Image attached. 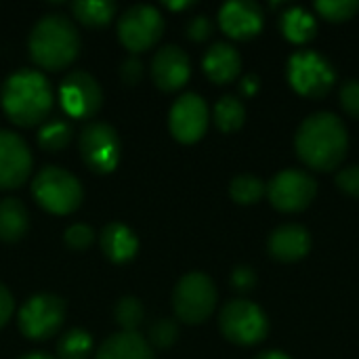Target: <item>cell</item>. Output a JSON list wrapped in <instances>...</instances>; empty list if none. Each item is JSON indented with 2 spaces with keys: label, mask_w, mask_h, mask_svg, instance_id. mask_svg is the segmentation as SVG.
<instances>
[{
  "label": "cell",
  "mask_w": 359,
  "mask_h": 359,
  "mask_svg": "<svg viewBox=\"0 0 359 359\" xmlns=\"http://www.w3.org/2000/svg\"><path fill=\"white\" fill-rule=\"evenodd\" d=\"M294 147L299 158L313 170L339 168L349 147L347 126L332 111H316L301 122Z\"/></svg>",
  "instance_id": "obj_1"
},
{
  "label": "cell",
  "mask_w": 359,
  "mask_h": 359,
  "mask_svg": "<svg viewBox=\"0 0 359 359\" xmlns=\"http://www.w3.org/2000/svg\"><path fill=\"white\" fill-rule=\"evenodd\" d=\"M0 103L13 124L32 128L48 118L53 109V88L42 72L19 69L4 80Z\"/></svg>",
  "instance_id": "obj_2"
},
{
  "label": "cell",
  "mask_w": 359,
  "mask_h": 359,
  "mask_svg": "<svg viewBox=\"0 0 359 359\" xmlns=\"http://www.w3.org/2000/svg\"><path fill=\"white\" fill-rule=\"evenodd\" d=\"M27 48L36 65L59 72L78 57L80 34L72 19L59 13H50L40 17L32 27Z\"/></svg>",
  "instance_id": "obj_3"
},
{
  "label": "cell",
  "mask_w": 359,
  "mask_h": 359,
  "mask_svg": "<svg viewBox=\"0 0 359 359\" xmlns=\"http://www.w3.org/2000/svg\"><path fill=\"white\" fill-rule=\"evenodd\" d=\"M32 196L40 208L50 215H72L82 204V185L80 181L59 168V166H44L32 183Z\"/></svg>",
  "instance_id": "obj_4"
},
{
  "label": "cell",
  "mask_w": 359,
  "mask_h": 359,
  "mask_svg": "<svg viewBox=\"0 0 359 359\" xmlns=\"http://www.w3.org/2000/svg\"><path fill=\"white\" fill-rule=\"evenodd\" d=\"M217 307V286L200 271H191L179 280L172 292V309L185 324L206 322Z\"/></svg>",
  "instance_id": "obj_5"
},
{
  "label": "cell",
  "mask_w": 359,
  "mask_h": 359,
  "mask_svg": "<svg viewBox=\"0 0 359 359\" xmlns=\"http://www.w3.org/2000/svg\"><path fill=\"white\" fill-rule=\"evenodd\" d=\"M219 328L221 334L236 345H257L265 341L269 332V320L259 305L246 299H236L221 309Z\"/></svg>",
  "instance_id": "obj_6"
},
{
  "label": "cell",
  "mask_w": 359,
  "mask_h": 359,
  "mask_svg": "<svg viewBox=\"0 0 359 359\" xmlns=\"http://www.w3.org/2000/svg\"><path fill=\"white\" fill-rule=\"evenodd\" d=\"M286 76L290 86L311 99L324 97L332 84L337 82V72L328 59L318 55L316 50H299L288 59Z\"/></svg>",
  "instance_id": "obj_7"
},
{
  "label": "cell",
  "mask_w": 359,
  "mask_h": 359,
  "mask_svg": "<svg viewBox=\"0 0 359 359\" xmlns=\"http://www.w3.org/2000/svg\"><path fill=\"white\" fill-rule=\"evenodd\" d=\"M65 301L57 294H36L27 299L17 316L19 330L29 341H46L59 332L65 320Z\"/></svg>",
  "instance_id": "obj_8"
},
{
  "label": "cell",
  "mask_w": 359,
  "mask_h": 359,
  "mask_svg": "<svg viewBox=\"0 0 359 359\" xmlns=\"http://www.w3.org/2000/svg\"><path fill=\"white\" fill-rule=\"evenodd\" d=\"M80 158L97 175L111 172L120 162V137L107 122H88L78 139Z\"/></svg>",
  "instance_id": "obj_9"
},
{
  "label": "cell",
  "mask_w": 359,
  "mask_h": 359,
  "mask_svg": "<svg viewBox=\"0 0 359 359\" xmlns=\"http://www.w3.org/2000/svg\"><path fill=\"white\" fill-rule=\"evenodd\" d=\"M164 34V17L151 4H135L118 19V38L133 53L151 48Z\"/></svg>",
  "instance_id": "obj_10"
},
{
  "label": "cell",
  "mask_w": 359,
  "mask_h": 359,
  "mask_svg": "<svg viewBox=\"0 0 359 359\" xmlns=\"http://www.w3.org/2000/svg\"><path fill=\"white\" fill-rule=\"evenodd\" d=\"M318 194L316 179L299 168H286L278 172L267 183V196L273 208L282 212H299L305 210Z\"/></svg>",
  "instance_id": "obj_11"
},
{
  "label": "cell",
  "mask_w": 359,
  "mask_h": 359,
  "mask_svg": "<svg viewBox=\"0 0 359 359\" xmlns=\"http://www.w3.org/2000/svg\"><path fill=\"white\" fill-rule=\"evenodd\" d=\"M59 101L69 118H93L103 105V90L99 82L82 69L69 72L59 86Z\"/></svg>",
  "instance_id": "obj_12"
},
{
  "label": "cell",
  "mask_w": 359,
  "mask_h": 359,
  "mask_svg": "<svg viewBox=\"0 0 359 359\" xmlns=\"http://www.w3.org/2000/svg\"><path fill=\"white\" fill-rule=\"evenodd\" d=\"M208 105L196 93L181 95L168 114V126L177 141L181 143H196L204 137L208 128Z\"/></svg>",
  "instance_id": "obj_13"
},
{
  "label": "cell",
  "mask_w": 359,
  "mask_h": 359,
  "mask_svg": "<svg viewBox=\"0 0 359 359\" xmlns=\"http://www.w3.org/2000/svg\"><path fill=\"white\" fill-rule=\"evenodd\" d=\"M32 175V151L13 130L0 128V189H17Z\"/></svg>",
  "instance_id": "obj_14"
},
{
  "label": "cell",
  "mask_w": 359,
  "mask_h": 359,
  "mask_svg": "<svg viewBox=\"0 0 359 359\" xmlns=\"http://www.w3.org/2000/svg\"><path fill=\"white\" fill-rule=\"evenodd\" d=\"M191 76V63L187 53L177 44H166L156 50L151 59V78L160 90L172 93L187 84Z\"/></svg>",
  "instance_id": "obj_15"
},
{
  "label": "cell",
  "mask_w": 359,
  "mask_h": 359,
  "mask_svg": "<svg viewBox=\"0 0 359 359\" xmlns=\"http://www.w3.org/2000/svg\"><path fill=\"white\" fill-rule=\"evenodd\" d=\"M219 25L229 38L248 40L263 29V11L252 0H231L221 6Z\"/></svg>",
  "instance_id": "obj_16"
},
{
  "label": "cell",
  "mask_w": 359,
  "mask_h": 359,
  "mask_svg": "<svg viewBox=\"0 0 359 359\" xmlns=\"http://www.w3.org/2000/svg\"><path fill=\"white\" fill-rule=\"evenodd\" d=\"M269 255L282 263H294L311 250V236L303 225H280L269 236Z\"/></svg>",
  "instance_id": "obj_17"
},
{
  "label": "cell",
  "mask_w": 359,
  "mask_h": 359,
  "mask_svg": "<svg viewBox=\"0 0 359 359\" xmlns=\"http://www.w3.org/2000/svg\"><path fill=\"white\" fill-rule=\"evenodd\" d=\"M202 67L215 84H227L240 76L242 57L236 50V46H231L227 42H215L206 50V55L202 59Z\"/></svg>",
  "instance_id": "obj_18"
},
{
  "label": "cell",
  "mask_w": 359,
  "mask_h": 359,
  "mask_svg": "<svg viewBox=\"0 0 359 359\" xmlns=\"http://www.w3.org/2000/svg\"><path fill=\"white\" fill-rule=\"evenodd\" d=\"M101 252L116 265L128 263L130 259L137 257L139 250V240L130 227L124 223H109L101 231Z\"/></svg>",
  "instance_id": "obj_19"
},
{
  "label": "cell",
  "mask_w": 359,
  "mask_h": 359,
  "mask_svg": "<svg viewBox=\"0 0 359 359\" xmlns=\"http://www.w3.org/2000/svg\"><path fill=\"white\" fill-rule=\"evenodd\" d=\"M95 359H156L151 345L139 332H118L107 337Z\"/></svg>",
  "instance_id": "obj_20"
},
{
  "label": "cell",
  "mask_w": 359,
  "mask_h": 359,
  "mask_svg": "<svg viewBox=\"0 0 359 359\" xmlns=\"http://www.w3.org/2000/svg\"><path fill=\"white\" fill-rule=\"evenodd\" d=\"M29 229V212L27 208L15 200L6 198L0 202V240L2 242H19Z\"/></svg>",
  "instance_id": "obj_21"
},
{
  "label": "cell",
  "mask_w": 359,
  "mask_h": 359,
  "mask_svg": "<svg viewBox=\"0 0 359 359\" xmlns=\"http://www.w3.org/2000/svg\"><path fill=\"white\" fill-rule=\"evenodd\" d=\"M280 29H282V34L290 42L305 44V42H309L316 36L318 23H316V17L307 8H303V6H290L280 17Z\"/></svg>",
  "instance_id": "obj_22"
},
{
  "label": "cell",
  "mask_w": 359,
  "mask_h": 359,
  "mask_svg": "<svg viewBox=\"0 0 359 359\" xmlns=\"http://www.w3.org/2000/svg\"><path fill=\"white\" fill-rule=\"evenodd\" d=\"M116 11H118V6L111 0H78L72 4L74 17L90 27L107 25L114 19Z\"/></svg>",
  "instance_id": "obj_23"
},
{
  "label": "cell",
  "mask_w": 359,
  "mask_h": 359,
  "mask_svg": "<svg viewBox=\"0 0 359 359\" xmlns=\"http://www.w3.org/2000/svg\"><path fill=\"white\" fill-rule=\"evenodd\" d=\"M246 120V107L236 95H225L215 105V124L223 133L238 130Z\"/></svg>",
  "instance_id": "obj_24"
},
{
  "label": "cell",
  "mask_w": 359,
  "mask_h": 359,
  "mask_svg": "<svg viewBox=\"0 0 359 359\" xmlns=\"http://www.w3.org/2000/svg\"><path fill=\"white\" fill-rule=\"evenodd\" d=\"M93 347V337L86 330L72 328L57 341V355L59 359H88Z\"/></svg>",
  "instance_id": "obj_25"
},
{
  "label": "cell",
  "mask_w": 359,
  "mask_h": 359,
  "mask_svg": "<svg viewBox=\"0 0 359 359\" xmlns=\"http://www.w3.org/2000/svg\"><path fill=\"white\" fill-rule=\"evenodd\" d=\"M114 320L122 328V332H139L145 320L143 303L137 297H122L114 307Z\"/></svg>",
  "instance_id": "obj_26"
},
{
  "label": "cell",
  "mask_w": 359,
  "mask_h": 359,
  "mask_svg": "<svg viewBox=\"0 0 359 359\" xmlns=\"http://www.w3.org/2000/svg\"><path fill=\"white\" fill-rule=\"evenodd\" d=\"M265 191H267V185L255 175H238L229 185L231 200L238 204H244V206L259 202Z\"/></svg>",
  "instance_id": "obj_27"
},
{
  "label": "cell",
  "mask_w": 359,
  "mask_h": 359,
  "mask_svg": "<svg viewBox=\"0 0 359 359\" xmlns=\"http://www.w3.org/2000/svg\"><path fill=\"white\" fill-rule=\"evenodd\" d=\"M69 139H72V126L63 120H50L38 133V145L53 154L65 149Z\"/></svg>",
  "instance_id": "obj_28"
},
{
  "label": "cell",
  "mask_w": 359,
  "mask_h": 359,
  "mask_svg": "<svg viewBox=\"0 0 359 359\" xmlns=\"http://www.w3.org/2000/svg\"><path fill=\"white\" fill-rule=\"evenodd\" d=\"M177 339H179V326L168 318L156 320L147 330V343L158 349H168L170 345H175Z\"/></svg>",
  "instance_id": "obj_29"
},
{
  "label": "cell",
  "mask_w": 359,
  "mask_h": 359,
  "mask_svg": "<svg viewBox=\"0 0 359 359\" xmlns=\"http://www.w3.org/2000/svg\"><path fill=\"white\" fill-rule=\"evenodd\" d=\"M316 11L330 21H347L359 11L358 0H320Z\"/></svg>",
  "instance_id": "obj_30"
},
{
  "label": "cell",
  "mask_w": 359,
  "mask_h": 359,
  "mask_svg": "<svg viewBox=\"0 0 359 359\" xmlns=\"http://www.w3.org/2000/svg\"><path fill=\"white\" fill-rule=\"evenodd\" d=\"M63 242H65V246H67L69 250L80 252V250H86V248L95 242V231H93L88 225L76 223V225H72V227L65 229Z\"/></svg>",
  "instance_id": "obj_31"
},
{
  "label": "cell",
  "mask_w": 359,
  "mask_h": 359,
  "mask_svg": "<svg viewBox=\"0 0 359 359\" xmlns=\"http://www.w3.org/2000/svg\"><path fill=\"white\" fill-rule=\"evenodd\" d=\"M341 107L351 118H359V80H347L341 86Z\"/></svg>",
  "instance_id": "obj_32"
},
{
  "label": "cell",
  "mask_w": 359,
  "mask_h": 359,
  "mask_svg": "<svg viewBox=\"0 0 359 359\" xmlns=\"http://www.w3.org/2000/svg\"><path fill=\"white\" fill-rule=\"evenodd\" d=\"M337 185L341 191H345L353 198H359V164L341 168L337 172Z\"/></svg>",
  "instance_id": "obj_33"
},
{
  "label": "cell",
  "mask_w": 359,
  "mask_h": 359,
  "mask_svg": "<svg viewBox=\"0 0 359 359\" xmlns=\"http://www.w3.org/2000/svg\"><path fill=\"white\" fill-rule=\"evenodd\" d=\"M187 36H189V40H194V42H202V40H206V38H210V34H212V29H215V25H212V21H210V17L208 15H196V17H191L189 19V23H187Z\"/></svg>",
  "instance_id": "obj_34"
},
{
  "label": "cell",
  "mask_w": 359,
  "mask_h": 359,
  "mask_svg": "<svg viewBox=\"0 0 359 359\" xmlns=\"http://www.w3.org/2000/svg\"><path fill=\"white\" fill-rule=\"evenodd\" d=\"M120 78H122V82L126 86L139 84L143 80V63H141V59L135 57V55H130L128 59H124L122 65H120Z\"/></svg>",
  "instance_id": "obj_35"
},
{
  "label": "cell",
  "mask_w": 359,
  "mask_h": 359,
  "mask_svg": "<svg viewBox=\"0 0 359 359\" xmlns=\"http://www.w3.org/2000/svg\"><path fill=\"white\" fill-rule=\"evenodd\" d=\"M257 284V273L252 267L248 265H240L231 271V286L238 290V292H248L252 290Z\"/></svg>",
  "instance_id": "obj_36"
},
{
  "label": "cell",
  "mask_w": 359,
  "mask_h": 359,
  "mask_svg": "<svg viewBox=\"0 0 359 359\" xmlns=\"http://www.w3.org/2000/svg\"><path fill=\"white\" fill-rule=\"evenodd\" d=\"M13 311H15L13 294L8 292V288L4 284H0V328H4L8 324V320L13 318Z\"/></svg>",
  "instance_id": "obj_37"
},
{
  "label": "cell",
  "mask_w": 359,
  "mask_h": 359,
  "mask_svg": "<svg viewBox=\"0 0 359 359\" xmlns=\"http://www.w3.org/2000/svg\"><path fill=\"white\" fill-rule=\"evenodd\" d=\"M259 86H261V80H259L255 74H248V76H244V78H242L240 90H242L244 95H255V93L259 90Z\"/></svg>",
  "instance_id": "obj_38"
},
{
  "label": "cell",
  "mask_w": 359,
  "mask_h": 359,
  "mask_svg": "<svg viewBox=\"0 0 359 359\" xmlns=\"http://www.w3.org/2000/svg\"><path fill=\"white\" fill-rule=\"evenodd\" d=\"M255 359H290L286 353H282V351H263V353H259Z\"/></svg>",
  "instance_id": "obj_39"
},
{
  "label": "cell",
  "mask_w": 359,
  "mask_h": 359,
  "mask_svg": "<svg viewBox=\"0 0 359 359\" xmlns=\"http://www.w3.org/2000/svg\"><path fill=\"white\" fill-rule=\"evenodd\" d=\"M21 359H55V358H53V355H48V353H44V351H32V353L23 355Z\"/></svg>",
  "instance_id": "obj_40"
},
{
  "label": "cell",
  "mask_w": 359,
  "mask_h": 359,
  "mask_svg": "<svg viewBox=\"0 0 359 359\" xmlns=\"http://www.w3.org/2000/svg\"><path fill=\"white\" fill-rule=\"evenodd\" d=\"M166 6L168 8H187V6H191V2H166Z\"/></svg>",
  "instance_id": "obj_41"
}]
</instances>
